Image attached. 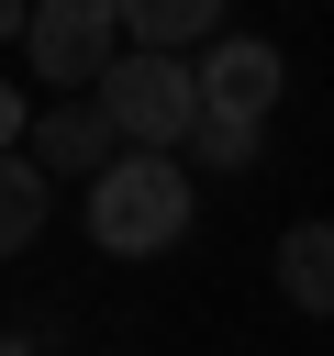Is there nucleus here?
<instances>
[{"label":"nucleus","instance_id":"nucleus-3","mask_svg":"<svg viewBox=\"0 0 334 356\" xmlns=\"http://www.w3.org/2000/svg\"><path fill=\"white\" fill-rule=\"evenodd\" d=\"M22 56H33V78H56V89H100V78L134 56V33H122V0H33V22H22Z\"/></svg>","mask_w":334,"mask_h":356},{"label":"nucleus","instance_id":"nucleus-2","mask_svg":"<svg viewBox=\"0 0 334 356\" xmlns=\"http://www.w3.org/2000/svg\"><path fill=\"white\" fill-rule=\"evenodd\" d=\"M89 100L122 122V145H134V156H189V134H200V111H212V100H200V67L145 56V44H134V56H122Z\"/></svg>","mask_w":334,"mask_h":356},{"label":"nucleus","instance_id":"nucleus-5","mask_svg":"<svg viewBox=\"0 0 334 356\" xmlns=\"http://www.w3.org/2000/svg\"><path fill=\"white\" fill-rule=\"evenodd\" d=\"M278 89H289V56H278L267 33H223V44L200 56V100H212V111L267 122V111H278Z\"/></svg>","mask_w":334,"mask_h":356},{"label":"nucleus","instance_id":"nucleus-6","mask_svg":"<svg viewBox=\"0 0 334 356\" xmlns=\"http://www.w3.org/2000/svg\"><path fill=\"white\" fill-rule=\"evenodd\" d=\"M278 289H289V312L334 323V222H289L278 234Z\"/></svg>","mask_w":334,"mask_h":356},{"label":"nucleus","instance_id":"nucleus-7","mask_svg":"<svg viewBox=\"0 0 334 356\" xmlns=\"http://www.w3.org/2000/svg\"><path fill=\"white\" fill-rule=\"evenodd\" d=\"M223 22V0H122V33L145 44V56H178V44H200Z\"/></svg>","mask_w":334,"mask_h":356},{"label":"nucleus","instance_id":"nucleus-8","mask_svg":"<svg viewBox=\"0 0 334 356\" xmlns=\"http://www.w3.org/2000/svg\"><path fill=\"white\" fill-rule=\"evenodd\" d=\"M45 200H56V178H45L33 156H11V167H0V245H11V256L45 234Z\"/></svg>","mask_w":334,"mask_h":356},{"label":"nucleus","instance_id":"nucleus-1","mask_svg":"<svg viewBox=\"0 0 334 356\" xmlns=\"http://www.w3.org/2000/svg\"><path fill=\"white\" fill-rule=\"evenodd\" d=\"M200 211V178L189 156H122L100 189H89V245L100 256H167Z\"/></svg>","mask_w":334,"mask_h":356},{"label":"nucleus","instance_id":"nucleus-9","mask_svg":"<svg viewBox=\"0 0 334 356\" xmlns=\"http://www.w3.org/2000/svg\"><path fill=\"white\" fill-rule=\"evenodd\" d=\"M256 145H267V122H245V111H200L189 167H256Z\"/></svg>","mask_w":334,"mask_h":356},{"label":"nucleus","instance_id":"nucleus-4","mask_svg":"<svg viewBox=\"0 0 334 356\" xmlns=\"http://www.w3.org/2000/svg\"><path fill=\"white\" fill-rule=\"evenodd\" d=\"M22 156H33L45 178H89V189H100V178H111L134 145H122V122H111L100 100H56V111L33 122V145H22Z\"/></svg>","mask_w":334,"mask_h":356},{"label":"nucleus","instance_id":"nucleus-10","mask_svg":"<svg viewBox=\"0 0 334 356\" xmlns=\"http://www.w3.org/2000/svg\"><path fill=\"white\" fill-rule=\"evenodd\" d=\"M11 356H33V345H11Z\"/></svg>","mask_w":334,"mask_h":356}]
</instances>
